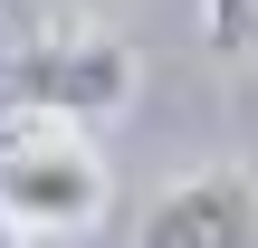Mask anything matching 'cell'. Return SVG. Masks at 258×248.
Returning <instances> with one entry per match:
<instances>
[{
    "label": "cell",
    "instance_id": "cell-1",
    "mask_svg": "<svg viewBox=\"0 0 258 248\" xmlns=\"http://www.w3.org/2000/svg\"><path fill=\"white\" fill-rule=\"evenodd\" d=\"M0 210L29 239L105 220V162H96V143L77 124H19V134H0Z\"/></svg>",
    "mask_w": 258,
    "mask_h": 248
},
{
    "label": "cell",
    "instance_id": "cell-2",
    "mask_svg": "<svg viewBox=\"0 0 258 248\" xmlns=\"http://www.w3.org/2000/svg\"><path fill=\"white\" fill-rule=\"evenodd\" d=\"M0 96L19 105V115H38V124H105V115H124V96H134V48L124 38H48V48H29L10 76H0Z\"/></svg>",
    "mask_w": 258,
    "mask_h": 248
},
{
    "label": "cell",
    "instance_id": "cell-3",
    "mask_svg": "<svg viewBox=\"0 0 258 248\" xmlns=\"http://www.w3.org/2000/svg\"><path fill=\"white\" fill-rule=\"evenodd\" d=\"M134 248H258V182L211 162V172H182L144 220Z\"/></svg>",
    "mask_w": 258,
    "mask_h": 248
},
{
    "label": "cell",
    "instance_id": "cell-4",
    "mask_svg": "<svg viewBox=\"0 0 258 248\" xmlns=\"http://www.w3.org/2000/svg\"><path fill=\"white\" fill-rule=\"evenodd\" d=\"M201 38L220 57H258V0H201Z\"/></svg>",
    "mask_w": 258,
    "mask_h": 248
},
{
    "label": "cell",
    "instance_id": "cell-5",
    "mask_svg": "<svg viewBox=\"0 0 258 248\" xmlns=\"http://www.w3.org/2000/svg\"><path fill=\"white\" fill-rule=\"evenodd\" d=\"M0 248H29V229H19V220H10V210H0Z\"/></svg>",
    "mask_w": 258,
    "mask_h": 248
}]
</instances>
